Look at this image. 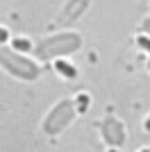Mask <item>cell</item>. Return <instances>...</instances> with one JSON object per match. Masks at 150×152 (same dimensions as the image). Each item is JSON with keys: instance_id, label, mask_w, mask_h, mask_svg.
<instances>
[{"instance_id": "6", "label": "cell", "mask_w": 150, "mask_h": 152, "mask_svg": "<svg viewBox=\"0 0 150 152\" xmlns=\"http://www.w3.org/2000/svg\"><path fill=\"white\" fill-rule=\"evenodd\" d=\"M55 70L59 73L62 77H66V80H75L77 77V70L71 66V64H66V61H62V59H57V64H55Z\"/></svg>"}, {"instance_id": "10", "label": "cell", "mask_w": 150, "mask_h": 152, "mask_svg": "<svg viewBox=\"0 0 150 152\" xmlns=\"http://www.w3.org/2000/svg\"><path fill=\"white\" fill-rule=\"evenodd\" d=\"M7 34H9V32H7L5 27H0V43H5V41H7Z\"/></svg>"}, {"instance_id": "13", "label": "cell", "mask_w": 150, "mask_h": 152, "mask_svg": "<svg viewBox=\"0 0 150 152\" xmlns=\"http://www.w3.org/2000/svg\"><path fill=\"white\" fill-rule=\"evenodd\" d=\"M148 70H150V59H148Z\"/></svg>"}, {"instance_id": "11", "label": "cell", "mask_w": 150, "mask_h": 152, "mask_svg": "<svg viewBox=\"0 0 150 152\" xmlns=\"http://www.w3.org/2000/svg\"><path fill=\"white\" fill-rule=\"evenodd\" d=\"M143 30H146V34L150 37V18H146V20H143Z\"/></svg>"}, {"instance_id": "3", "label": "cell", "mask_w": 150, "mask_h": 152, "mask_svg": "<svg viewBox=\"0 0 150 152\" xmlns=\"http://www.w3.org/2000/svg\"><path fill=\"white\" fill-rule=\"evenodd\" d=\"M73 116H75V102L68 100V98H66V100H59L55 107L50 109V114L46 116L43 132L48 134V136H57V134H62L64 129L71 125Z\"/></svg>"}, {"instance_id": "12", "label": "cell", "mask_w": 150, "mask_h": 152, "mask_svg": "<svg viewBox=\"0 0 150 152\" xmlns=\"http://www.w3.org/2000/svg\"><path fill=\"white\" fill-rule=\"evenodd\" d=\"M143 129H146V132H150V118H146V123H143Z\"/></svg>"}, {"instance_id": "8", "label": "cell", "mask_w": 150, "mask_h": 152, "mask_svg": "<svg viewBox=\"0 0 150 152\" xmlns=\"http://www.w3.org/2000/svg\"><path fill=\"white\" fill-rule=\"evenodd\" d=\"M75 107H77V111H87V107H89V95H80V98L75 100Z\"/></svg>"}, {"instance_id": "4", "label": "cell", "mask_w": 150, "mask_h": 152, "mask_svg": "<svg viewBox=\"0 0 150 152\" xmlns=\"http://www.w3.org/2000/svg\"><path fill=\"white\" fill-rule=\"evenodd\" d=\"M100 134H102L105 143H109L114 148H121L125 143V127L116 118H105L100 123Z\"/></svg>"}, {"instance_id": "7", "label": "cell", "mask_w": 150, "mask_h": 152, "mask_svg": "<svg viewBox=\"0 0 150 152\" xmlns=\"http://www.w3.org/2000/svg\"><path fill=\"white\" fill-rule=\"evenodd\" d=\"M12 45H14V50H30L32 48V43L27 41V39H14Z\"/></svg>"}, {"instance_id": "9", "label": "cell", "mask_w": 150, "mask_h": 152, "mask_svg": "<svg viewBox=\"0 0 150 152\" xmlns=\"http://www.w3.org/2000/svg\"><path fill=\"white\" fill-rule=\"evenodd\" d=\"M137 43L143 48V50H150V37H146V34H141V37L137 39Z\"/></svg>"}, {"instance_id": "2", "label": "cell", "mask_w": 150, "mask_h": 152, "mask_svg": "<svg viewBox=\"0 0 150 152\" xmlns=\"http://www.w3.org/2000/svg\"><path fill=\"white\" fill-rule=\"evenodd\" d=\"M0 66L9 73V75L18 77L23 82H34L39 77V66L37 61L18 55L12 48H5V43H0Z\"/></svg>"}, {"instance_id": "1", "label": "cell", "mask_w": 150, "mask_h": 152, "mask_svg": "<svg viewBox=\"0 0 150 152\" xmlns=\"http://www.w3.org/2000/svg\"><path fill=\"white\" fill-rule=\"evenodd\" d=\"M82 37L77 32H62V34H52V37L39 41L37 45V57L41 61H50V59L68 57L75 50H80Z\"/></svg>"}, {"instance_id": "5", "label": "cell", "mask_w": 150, "mask_h": 152, "mask_svg": "<svg viewBox=\"0 0 150 152\" xmlns=\"http://www.w3.org/2000/svg\"><path fill=\"white\" fill-rule=\"evenodd\" d=\"M89 7V0H68V5L64 7L62 12V18H59V23H64V25H68V23H73V20H77L84 14V9Z\"/></svg>"}]
</instances>
